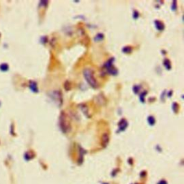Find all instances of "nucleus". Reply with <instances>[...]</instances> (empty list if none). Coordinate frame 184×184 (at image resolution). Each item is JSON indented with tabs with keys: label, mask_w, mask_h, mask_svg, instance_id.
<instances>
[{
	"label": "nucleus",
	"mask_w": 184,
	"mask_h": 184,
	"mask_svg": "<svg viewBox=\"0 0 184 184\" xmlns=\"http://www.w3.org/2000/svg\"><path fill=\"white\" fill-rule=\"evenodd\" d=\"M155 27H156V28L158 30H163L164 29V27H165V26H164V24H163V22H160V21H158V20H156L155 22Z\"/></svg>",
	"instance_id": "2"
},
{
	"label": "nucleus",
	"mask_w": 184,
	"mask_h": 184,
	"mask_svg": "<svg viewBox=\"0 0 184 184\" xmlns=\"http://www.w3.org/2000/svg\"><path fill=\"white\" fill-rule=\"evenodd\" d=\"M148 121H149L150 124H152V125L155 122V118H154L153 117H152V116H150V117H148Z\"/></svg>",
	"instance_id": "3"
},
{
	"label": "nucleus",
	"mask_w": 184,
	"mask_h": 184,
	"mask_svg": "<svg viewBox=\"0 0 184 184\" xmlns=\"http://www.w3.org/2000/svg\"><path fill=\"white\" fill-rule=\"evenodd\" d=\"M123 51L125 52V53H130L131 51V48L129 47H125L124 49H123Z\"/></svg>",
	"instance_id": "4"
},
{
	"label": "nucleus",
	"mask_w": 184,
	"mask_h": 184,
	"mask_svg": "<svg viewBox=\"0 0 184 184\" xmlns=\"http://www.w3.org/2000/svg\"><path fill=\"white\" fill-rule=\"evenodd\" d=\"M83 76L85 79L86 80V81L88 82V83L94 87V88H96L97 87V81L96 80L94 71L90 69V68H85L83 71Z\"/></svg>",
	"instance_id": "1"
}]
</instances>
